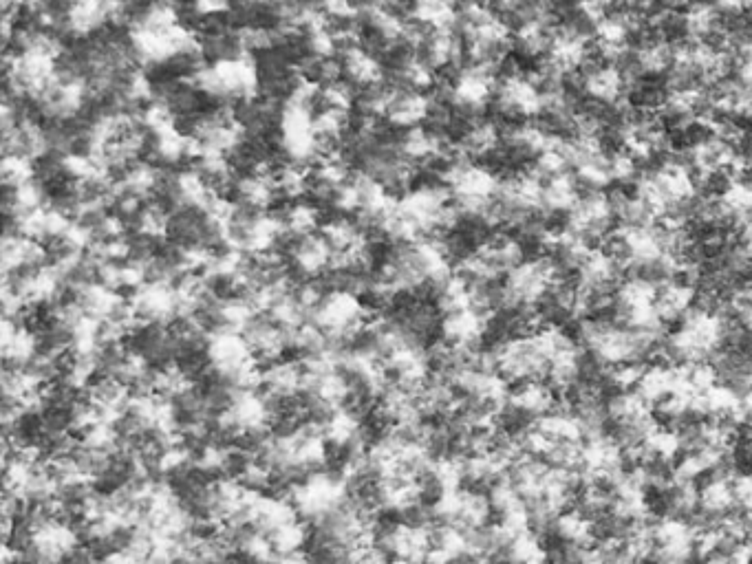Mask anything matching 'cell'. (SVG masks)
Segmentation results:
<instances>
[]
</instances>
